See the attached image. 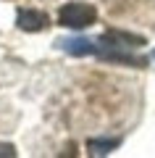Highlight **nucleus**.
Returning <instances> with one entry per match:
<instances>
[{
	"mask_svg": "<svg viewBox=\"0 0 155 158\" xmlns=\"http://www.w3.org/2000/svg\"><path fill=\"white\" fill-rule=\"evenodd\" d=\"M95 19H97V11H95V6H89V3H66V6H61V11H58V24L66 29H84V27H92Z\"/></svg>",
	"mask_w": 155,
	"mask_h": 158,
	"instance_id": "obj_1",
	"label": "nucleus"
},
{
	"mask_svg": "<svg viewBox=\"0 0 155 158\" xmlns=\"http://www.w3.org/2000/svg\"><path fill=\"white\" fill-rule=\"evenodd\" d=\"M47 24H50V19L42 11H34V8H21L16 16V27L21 32H42Z\"/></svg>",
	"mask_w": 155,
	"mask_h": 158,
	"instance_id": "obj_2",
	"label": "nucleus"
},
{
	"mask_svg": "<svg viewBox=\"0 0 155 158\" xmlns=\"http://www.w3.org/2000/svg\"><path fill=\"white\" fill-rule=\"evenodd\" d=\"M55 45L68 56H95V40L87 37H61Z\"/></svg>",
	"mask_w": 155,
	"mask_h": 158,
	"instance_id": "obj_3",
	"label": "nucleus"
},
{
	"mask_svg": "<svg viewBox=\"0 0 155 158\" xmlns=\"http://www.w3.org/2000/svg\"><path fill=\"white\" fill-rule=\"evenodd\" d=\"M118 145H121L118 137H92V140L87 142V148H89L92 156H108V153H113Z\"/></svg>",
	"mask_w": 155,
	"mask_h": 158,
	"instance_id": "obj_4",
	"label": "nucleus"
},
{
	"mask_svg": "<svg viewBox=\"0 0 155 158\" xmlns=\"http://www.w3.org/2000/svg\"><path fill=\"white\" fill-rule=\"evenodd\" d=\"M13 156H16L13 145H8V142H0V158H13Z\"/></svg>",
	"mask_w": 155,
	"mask_h": 158,
	"instance_id": "obj_5",
	"label": "nucleus"
},
{
	"mask_svg": "<svg viewBox=\"0 0 155 158\" xmlns=\"http://www.w3.org/2000/svg\"><path fill=\"white\" fill-rule=\"evenodd\" d=\"M153 58H155V53H153Z\"/></svg>",
	"mask_w": 155,
	"mask_h": 158,
	"instance_id": "obj_6",
	"label": "nucleus"
}]
</instances>
